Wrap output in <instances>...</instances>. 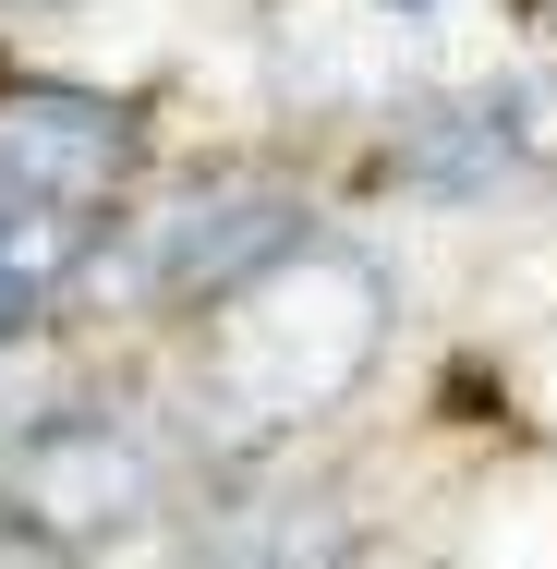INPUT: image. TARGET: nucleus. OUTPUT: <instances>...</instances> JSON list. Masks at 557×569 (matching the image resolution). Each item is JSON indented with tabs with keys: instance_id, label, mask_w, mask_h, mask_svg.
I'll return each instance as SVG.
<instances>
[{
	"instance_id": "obj_1",
	"label": "nucleus",
	"mask_w": 557,
	"mask_h": 569,
	"mask_svg": "<svg viewBox=\"0 0 557 569\" xmlns=\"http://www.w3.org/2000/svg\"><path fill=\"white\" fill-rule=\"evenodd\" d=\"M0 158L24 170V182H61V194H86V182H110L121 133L98 110H61V98H24V110H0Z\"/></svg>"
}]
</instances>
